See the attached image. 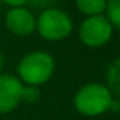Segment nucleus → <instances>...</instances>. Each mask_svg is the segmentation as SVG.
I'll return each mask as SVG.
<instances>
[{
	"instance_id": "obj_9",
	"label": "nucleus",
	"mask_w": 120,
	"mask_h": 120,
	"mask_svg": "<svg viewBox=\"0 0 120 120\" xmlns=\"http://www.w3.org/2000/svg\"><path fill=\"white\" fill-rule=\"evenodd\" d=\"M108 10V21L115 27L120 28V0H109L106 3Z\"/></svg>"
},
{
	"instance_id": "obj_13",
	"label": "nucleus",
	"mask_w": 120,
	"mask_h": 120,
	"mask_svg": "<svg viewBox=\"0 0 120 120\" xmlns=\"http://www.w3.org/2000/svg\"><path fill=\"white\" fill-rule=\"evenodd\" d=\"M1 66H3V57H1V53H0V68H1Z\"/></svg>"
},
{
	"instance_id": "obj_2",
	"label": "nucleus",
	"mask_w": 120,
	"mask_h": 120,
	"mask_svg": "<svg viewBox=\"0 0 120 120\" xmlns=\"http://www.w3.org/2000/svg\"><path fill=\"white\" fill-rule=\"evenodd\" d=\"M74 103L77 110L82 115H101L110 108L112 94L102 84H88L77 92Z\"/></svg>"
},
{
	"instance_id": "obj_3",
	"label": "nucleus",
	"mask_w": 120,
	"mask_h": 120,
	"mask_svg": "<svg viewBox=\"0 0 120 120\" xmlns=\"http://www.w3.org/2000/svg\"><path fill=\"white\" fill-rule=\"evenodd\" d=\"M73 28L70 17L57 8L45 10L38 18V31L48 41H59L66 38Z\"/></svg>"
},
{
	"instance_id": "obj_5",
	"label": "nucleus",
	"mask_w": 120,
	"mask_h": 120,
	"mask_svg": "<svg viewBox=\"0 0 120 120\" xmlns=\"http://www.w3.org/2000/svg\"><path fill=\"white\" fill-rule=\"evenodd\" d=\"M22 84L13 75H0V113L13 110L21 101Z\"/></svg>"
},
{
	"instance_id": "obj_12",
	"label": "nucleus",
	"mask_w": 120,
	"mask_h": 120,
	"mask_svg": "<svg viewBox=\"0 0 120 120\" xmlns=\"http://www.w3.org/2000/svg\"><path fill=\"white\" fill-rule=\"evenodd\" d=\"M1 1H4L6 4H8V6H11V7H21L22 4H25L28 0H1Z\"/></svg>"
},
{
	"instance_id": "obj_10",
	"label": "nucleus",
	"mask_w": 120,
	"mask_h": 120,
	"mask_svg": "<svg viewBox=\"0 0 120 120\" xmlns=\"http://www.w3.org/2000/svg\"><path fill=\"white\" fill-rule=\"evenodd\" d=\"M39 98V90L34 85H28L27 88H22L21 99H25L28 102H35Z\"/></svg>"
},
{
	"instance_id": "obj_6",
	"label": "nucleus",
	"mask_w": 120,
	"mask_h": 120,
	"mask_svg": "<svg viewBox=\"0 0 120 120\" xmlns=\"http://www.w3.org/2000/svg\"><path fill=\"white\" fill-rule=\"evenodd\" d=\"M6 25L13 34L25 36V35L32 34V31L36 27V21H35V17L32 15V13L28 11L27 8L15 7L7 13Z\"/></svg>"
},
{
	"instance_id": "obj_8",
	"label": "nucleus",
	"mask_w": 120,
	"mask_h": 120,
	"mask_svg": "<svg viewBox=\"0 0 120 120\" xmlns=\"http://www.w3.org/2000/svg\"><path fill=\"white\" fill-rule=\"evenodd\" d=\"M106 0H77L78 8L88 15H99L106 8Z\"/></svg>"
},
{
	"instance_id": "obj_11",
	"label": "nucleus",
	"mask_w": 120,
	"mask_h": 120,
	"mask_svg": "<svg viewBox=\"0 0 120 120\" xmlns=\"http://www.w3.org/2000/svg\"><path fill=\"white\" fill-rule=\"evenodd\" d=\"M31 4L36 8H49L50 6H53L57 0H30Z\"/></svg>"
},
{
	"instance_id": "obj_4",
	"label": "nucleus",
	"mask_w": 120,
	"mask_h": 120,
	"mask_svg": "<svg viewBox=\"0 0 120 120\" xmlns=\"http://www.w3.org/2000/svg\"><path fill=\"white\" fill-rule=\"evenodd\" d=\"M80 36L88 46H102L112 36V24L103 15H92L81 24Z\"/></svg>"
},
{
	"instance_id": "obj_7",
	"label": "nucleus",
	"mask_w": 120,
	"mask_h": 120,
	"mask_svg": "<svg viewBox=\"0 0 120 120\" xmlns=\"http://www.w3.org/2000/svg\"><path fill=\"white\" fill-rule=\"evenodd\" d=\"M106 82H108V90L120 95V59L115 60L106 73Z\"/></svg>"
},
{
	"instance_id": "obj_1",
	"label": "nucleus",
	"mask_w": 120,
	"mask_h": 120,
	"mask_svg": "<svg viewBox=\"0 0 120 120\" xmlns=\"http://www.w3.org/2000/svg\"><path fill=\"white\" fill-rule=\"evenodd\" d=\"M53 70V59L45 52H34L31 55H27L18 66V73L22 81L34 87L46 82L52 77Z\"/></svg>"
}]
</instances>
